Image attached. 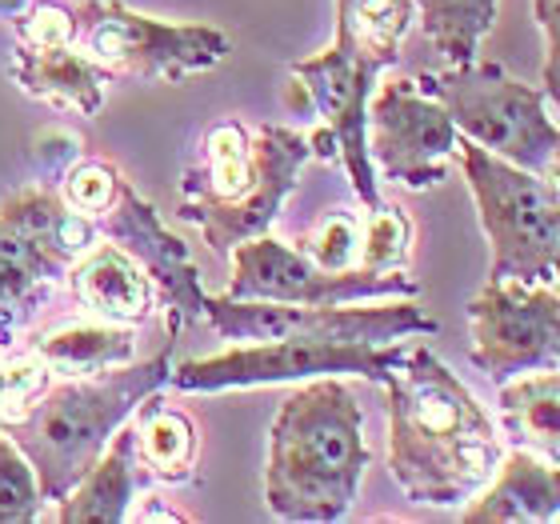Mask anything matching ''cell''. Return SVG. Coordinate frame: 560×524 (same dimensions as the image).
<instances>
[{
    "label": "cell",
    "instance_id": "cell-4",
    "mask_svg": "<svg viewBox=\"0 0 560 524\" xmlns=\"http://www.w3.org/2000/svg\"><path fill=\"white\" fill-rule=\"evenodd\" d=\"M173 376V337L156 357L120 364L96 376H65L57 388L28 408V417L4 429L33 465L45 501H60L77 480L96 465L108 441L140 408V400L161 393Z\"/></svg>",
    "mask_w": 560,
    "mask_h": 524
},
{
    "label": "cell",
    "instance_id": "cell-28",
    "mask_svg": "<svg viewBox=\"0 0 560 524\" xmlns=\"http://www.w3.org/2000/svg\"><path fill=\"white\" fill-rule=\"evenodd\" d=\"M45 509V492L28 456L0 429V524H28Z\"/></svg>",
    "mask_w": 560,
    "mask_h": 524
},
{
    "label": "cell",
    "instance_id": "cell-15",
    "mask_svg": "<svg viewBox=\"0 0 560 524\" xmlns=\"http://www.w3.org/2000/svg\"><path fill=\"white\" fill-rule=\"evenodd\" d=\"M465 524H549L560 521V461L509 449L489 485L465 504Z\"/></svg>",
    "mask_w": 560,
    "mask_h": 524
},
{
    "label": "cell",
    "instance_id": "cell-30",
    "mask_svg": "<svg viewBox=\"0 0 560 524\" xmlns=\"http://www.w3.org/2000/svg\"><path fill=\"white\" fill-rule=\"evenodd\" d=\"M120 168L117 164L101 161V156H89V161H77L60 181V197L69 200L72 209L84 212V217H101V212L113 209V200L120 193Z\"/></svg>",
    "mask_w": 560,
    "mask_h": 524
},
{
    "label": "cell",
    "instance_id": "cell-10",
    "mask_svg": "<svg viewBox=\"0 0 560 524\" xmlns=\"http://www.w3.org/2000/svg\"><path fill=\"white\" fill-rule=\"evenodd\" d=\"M388 69V60L373 48L357 45L349 33H332V45L316 57L296 60L289 69L292 77V108H308L320 117V129L337 140V161L352 181V193L361 197L364 209L381 205V188H376V168L369 156V96L376 89V77Z\"/></svg>",
    "mask_w": 560,
    "mask_h": 524
},
{
    "label": "cell",
    "instance_id": "cell-2",
    "mask_svg": "<svg viewBox=\"0 0 560 524\" xmlns=\"http://www.w3.org/2000/svg\"><path fill=\"white\" fill-rule=\"evenodd\" d=\"M369 468L364 412L340 376L301 381L269 429L265 504L277 521H345Z\"/></svg>",
    "mask_w": 560,
    "mask_h": 524
},
{
    "label": "cell",
    "instance_id": "cell-7",
    "mask_svg": "<svg viewBox=\"0 0 560 524\" xmlns=\"http://www.w3.org/2000/svg\"><path fill=\"white\" fill-rule=\"evenodd\" d=\"M77 45L84 57L105 65L113 77L180 84L192 72L217 69L233 40L212 24H176L120 4V0H84L77 4Z\"/></svg>",
    "mask_w": 560,
    "mask_h": 524
},
{
    "label": "cell",
    "instance_id": "cell-22",
    "mask_svg": "<svg viewBox=\"0 0 560 524\" xmlns=\"http://www.w3.org/2000/svg\"><path fill=\"white\" fill-rule=\"evenodd\" d=\"M501 420L513 449L560 461V369H533L504 381Z\"/></svg>",
    "mask_w": 560,
    "mask_h": 524
},
{
    "label": "cell",
    "instance_id": "cell-17",
    "mask_svg": "<svg viewBox=\"0 0 560 524\" xmlns=\"http://www.w3.org/2000/svg\"><path fill=\"white\" fill-rule=\"evenodd\" d=\"M69 289L84 308H93L101 321H113V325H140L149 321L156 304L149 272L117 241L89 248L69 268Z\"/></svg>",
    "mask_w": 560,
    "mask_h": 524
},
{
    "label": "cell",
    "instance_id": "cell-37",
    "mask_svg": "<svg viewBox=\"0 0 560 524\" xmlns=\"http://www.w3.org/2000/svg\"><path fill=\"white\" fill-rule=\"evenodd\" d=\"M557 369H560V364H557Z\"/></svg>",
    "mask_w": 560,
    "mask_h": 524
},
{
    "label": "cell",
    "instance_id": "cell-3",
    "mask_svg": "<svg viewBox=\"0 0 560 524\" xmlns=\"http://www.w3.org/2000/svg\"><path fill=\"white\" fill-rule=\"evenodd\" d=\"M313 161L308 132L289 125L221 120L200 140V156L180 173V217L197 224L205 245L229 257L236 245L269 233L284 200Z\"/></svg>",
    "mask_w": 560,
    "mask_h": 524
},
{
    "label": "cell",
    "instance_id": "cell-31",
    "mask_svg": "<svg viewBox=\"0 0 560 524\" xmlns=\"http://www.w3.org/2000/svg\"><path fill=\"white\" fill-rule=\"evenodd\" d=\"M12 33L28 48H65L77 45V12L57 4V0H28L12 16Z\"/></svg>",
    "mask_w": 560,
    "mask_h": 524
},
{
    "label": "cell",
    "instance_id": "cell-1",
    "mask_svg": "<svg viewBox=\"0 0 560 524\" xmlns=\"http://www.w3.org/2000/svg\"><path fill=\"white\" fill-rule=\"evenodd\" d=\"M388 388V473L412 504L453 509L477 497L504 456L501 432L468 385L417 345Z\"/></svg>",
    "mask_w": 560,
    "mask_h": 524
},
{
    "label": "cell",
    "instance_id": "cell-6",
    "mask_svg": "<svg viewBox=\"0 0 560 524\" xmlns=\"http://www.w3.org/2000/svg\"><path fill=\"white\" fill-rule=\"evenodd\" d=\"M456 161L477 200L480 229L489 236L497 280H552L560 248V197L540 176L501 161L477 140H456Z\"/></svg>",
    "mask_w": 560,
    "mask_h": 524
},
{
    "label": "cell",
    "instance_id": "cell-32",
    "mask_svg": "<svg viewBox=\"0 0 560 524\" xmlns=\"http://www.w3.org/2000/svg\"><path fill=\"white\" fill-rule=\"evenodd\" d=\"M77 161H81V140L72 137V132H65V129H45L40 137L33 140V149H28L33 181H40V185H52V188H60L65 173H69Z\"/></svg>",
    "mask_w": 560,
    "mask_h": 524
},
{
    "label": "cell",
    "instance_id": "cell-14",
    "mask_svg": "<svg viewBox=\"0 0 560 524\" xmlns=\"http://www.w3.org/2000/svg\"><path fill=\"white\" fill-rule=\"evenodd\" d=\"M96 229H101V236L117 241L125 253H132L140 260V268L149 272L164 325H168V337L176 340L188 325H197L205 316V296H209L200 289L197 260L188 257L185 241L164 229L156 209L140 197L129 181H120L117 200H113V209L96 217Z\"/></svg>",
    "mask_w": 560,
    "mask_h": 524
},
{
    "label": "cell",
    "instance_id": "cell-23",
    "mask_svg": "<svg viewBox=\"0 0 560 524\" xmlns=\"http://www.w3.org/2000/svg\"><path fill=\"white\" fill-rule=\"evenodd\" d=\"M33 352L57 376H96L120 364H132L137 337L132 325H113V321H89V325L52 328L33 340Z\"/></svg>",
    "mask_w": 560,
    "mask_h": 524
},
{
    "label": "cell",
    "instance_id": "cell-26",
    "mask_svg": "<svg viewBox=\"0 0 560 524\" xmlns=\"http://www.w3.org/2000/svg\"><path fill=\"white\" fill-rule=\"evenodd\" d=\"M364 241H361V257L357 268H369V272H397L409 260L412 245V224L409 217L397 209V205H376V209H364Z\"/></svg>",
    "mask_w": 560,
    "mask_h": 524
},
{
    "label": "cell",
    "instance_id": "cell-19",
    "mask_svg": "<svg viewBox=\"0 0 560 524\" xmlns=\"http://www.w3.org/2000/svg\"><path fill=\"white\" fill-rule=\"evenodd\" d=\"M137 441L132 424L117 429L108 449L96 456V465L60 497V524H125L137 492Z\"/></svg>",
    "mask_w": 560,
    "mask_h": 524
},
{
    "label": "cell",
    "instance_id": "cell-36",
    "mask_svg": "<svg viewBox=\"0 0 560 524\" xmlns=\"http://www.w3.org/2000/svg\"><path fill=\"white\" fill-rule=\"evenodd\" d=\"M552 280L560 284V248H557V257H552Z\"/></svg>",
    "mask_w": 560,
    "mask_h": 524
},
{
    "label": "cell",
    "instance_id": "cell-8",
    "mask_svg": "<svg viewBox=\"0 0 560 524\" xmlns=\"http://www.w3.org/2000/svg\"><path fill=\"white\" fill-rule=\"evenodd\" d=\"M409 349L393 345H332V340H245L217 357H192L173 364L168 385L180 393H224V388L301 385L316 376H364L385 385Z\"/></svg>",
    "mask_w": 560,
    "mask_h": 524
},
{
    "label": "cell",
    "instance_id": "cell-29",
    "mask_svg": "<svg viewBox=\"0 0 560 524\" xmlns=\"http://www.w3.org/2000/svg\"><path fill=\"white\" fill-rule=\"evenodd\" d=\"M361 241H364L361 212L332 209L313 224V233L304 236L301 248L308 253V260H316V265L328 268V272H345V268H357Z\"/></svg>",
    "mask_w": 560,
    "mask_h": 524
},
{
    "label": "cell",
    "instance_id": "cell-13",
    "mask_svg": "<svg viewBox=\"0 0 560 524\" xmlns=\"http://www.w3.org/2000/svg\"><path fill=\"white\" fill-rule=\"evenodd\" d=\"M369 156L385 181L424 193L441 185L444 168L456 156V132L448 108L417 81H388L369 96Z\"/></svg>",
    "mask_w": 560,
    "mask_h": 524
},
{
    "label": "cell",
    "instance_id": "cell-24",
    "mask_svg": "<svg viewBox=\"0 0 560 524\" xmlns=\"http://www.w3.org/2000/svg\"><path fill=\"white\" fill-rule=\"evenodd\" d=\"M417 21L448 65H472L501 0H412Z\"/></svg>",
    "mask_w": 560,
    "mask_h": 524
},
{
    "label": "cell",
    "instance_id": "cell-20",
    "mask_svg": "<svg viewBox=\"0 0 560 524\" xmlns=\"http://www.w3.org/2000/svg\"><path fill=\"white\" fill-rule=\"evenodd\" d=\"M132 441H137V465L152 480L188 485V480L197 477V420L180 412V408L164 405L161 393L144 396L140 408L132 412Z\"/></svg>",
    "mask_w": 560,
    "mask_h": 524
},
{
    "label": "cell",
    "instance_id": "cell-25",
    "mask_svg": "<svg viewBox=\"0 0 560 524\" xmlns=\"http://www.w3.org/2000/svg\"><path fill=\"white\" fill-rule=\"evenodd\" d=\"M417 21L412 0H337V28L357 45L373 48L388 65H397L400 40Z\"/></svg>",
    "mask_w": 560,
    "mask_h": 524
},
{
    "label": "cell",
    "instance_id": "cell-21",
    "mask_svg": "<svg viewBox=\"0 0 560 524\" xmlns=\"http://www.w3.org/2000/svg\"><path fill=\"white\" fill-rule=\"evenodd\" d=\"M57 280H69V272L0 217V349H12L16 328L45 304Z\"/></svg>",
    "mask_w": 560,
    "mask_h": 524
},
{
    "label": "cell",
    "instance_id": "cell-11",
    "mask_svg": "<svg viewBox=\"0 0 560 524\" xmlns=\"http://www.w3.org/2000/svg\"><path fill=\"white\" fill-rule=\"evenodd\" d=\"M472 364L492 385L560 364V292L552 280H497L468 301Z\"/></svg>",
    "mask_w": 560,
    "mask_h": 524
},
{
    "label": "cell",
    "instance_id": "cell-12",
    "mask_svg": "<svg viewBox=\"0 0 560 524\" xmlns=\"http://www.w3.org/2000/svg\"><path fill=\"white\" fill-rule=\"evenodd\" d=\"M233 277L224 296L233 301H284V304H361V301H397L420 296V284L397 272H369V268H345L328 272L308 260L304 248H292L277 236L260 233L233 253Z\"/></svg>",
    "mask_w": 560,
    "mask_h": 524
},
{
    "label": "cell",
    "instance_id": "cell-35",
    "mask_svg": "<svg viewBox=\"0 0 560 524\" xmlns=\"http://www.w3.org/2000/svg\"><path fill=\"white\" fill-rule=\"evenodd\" d=\"M24 4H28V0H0V16H4V21H12V16L24 9Z\"/></svg>",
    "mask_w": 560,
    "mask_h": 524
},
{
    "label": "cell",
    "instance_id": "cell-27",
    "mask_svg": "<svg viewBox=\"0 0 560 524\" xmlns=\"http://www.w3.org/2000/svg\"><path fill=\"white\" fill-rule=\"evenodd\" d=\"M48 381H52V373L33 349H0V429H12L16 420L28 417V408L45 396Z\"/></svg>",
    "mask_w": 560,
    "mask_h": 524
},
{
    "label": "cell",
    "instance_id": "cell-9",
    "mask_svg": "<svg viewBox=\"0 0 560 524\" xmlns=\"http://www.w3.org/2000/svg\"><path fill=\"white\" fill-rule=\"evenodd\" d=\"M205 321L221 340H332V345H393L405 337H432L436 321L417 304V296H397L388 304H284V301H233L205 296Z\"/></svg>",
    "mask_w": 560,
    "mask_h": 524
},
{
    "label": "cell",
    "instance_id": "cell-33",
    "mask_svg": "<svg viewBox=\"0 0 560 524\" xmlns=\"http://www.w3.org/2000/svg\"><path fill=\"white\" fill-rule=\"evenodd\" d=\"M540 33H545V65H540V89L560 117V0H533Z\"/></svg>",
    "mask_w": 560,
    "mask_h": 524
},
{
    "label": "cell",
    "instance_id": "cell-16",
    "mask_svg": "<svg viewBox=\"0 0 560 524\" xmlns=\"http://www.w3.org/2000/svg\"><path fill=\"white\" fill-rule=\"evenodd\" d=\"M9 72L16 89L36 101H48L57 108H72L81 117H96L105 108V93L113 84V72L96 65L93 57L77 53L72 45L65 48H12Z\"/></svg>",
    "mask_w": 560,
    "mask_h": 524
},
{
    "label": "cell",
    "instance_id": "cell-34",
    "mask_svg": "<svg viewBox=\"0 0 560 524\" xmlns=\"http://www.w3.org/2000/svg\"><path fill=\"white\" fill-rule=\"evenodd\" d=\"M137 521H185V516L173 513V509H164V504L156 501V504H149V509H144V513L137 516Z\"/></svg>",
    "mask_w": 560,
    "mask_h": 524
},
{
    "label": "cell",
    "instance_id": "cell-18",
    "mask_svg": "<svg viewBox=\"0 0 560 524\" xmlns=\"http://www.w3.org/2000/svg\"><path fill=\"white\" fill-rule=\"evenodd\" d=\"M0 217L65 272L101 241V229H96L93 217L77 212L69 200L60 197V188L40 185V181H28L24 188L0 200Z\"/></svg>",
    "mask_w": 560,
    "mask_h": 524
},
{
    "label": "cell",
    "instance_id": "cell-5",
    "mask_svg": "<svg viewBox=\"0 0 560 524\" xmlns=\"http://www.w3.org/2000/svg\"><path fill=\"white\" fill-rule=\"evenodd\" d=\"M417 84L448 108L456 132L477 140L501 161L540 176L560 197V125L549 113L545 89L516 81L497 60L448 65L420 72Z\"/></svg>",
    "mask_w": 560,
    "mask_h": 524
}]
</instances>
